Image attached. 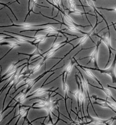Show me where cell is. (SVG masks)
<instances>
[{
	"label": "cell",
	"mask_w": 116,
	"mask_h": 125,
	"mask_svg": "<svg viewBox=\"0 0 116 125\" xmlns=\"http://www.w3.org/2000/svg\"><path fill=\"white\" fill-rule=\"evenodd\" d=\"M58 64H59V63H57L56 65H55L54 66H53L52 67V68H51L50 69H49L48 70H47V71H46L45 72H44L42 74L39 75L38 77H37L36 78L33 79H28L29 78V77H27V78L26 79H25V80H24V81H25V83L24 84H23V85H22L20 86L17 89H15V90H14V92H13V93L12 94H11V95H14V94L16 93V92L17 91V90H18L20 88L22 87L23 86H25V85H27V87L26 89V91H25V92L27 94V93H28V92L31 89V88H32V87H33V86H34V85H35V84L38 82V81H39L41 78H42L44 77V76H45L47 73H50V72H54V71H56V70H57V69H61L62 67H63L64 66V65H65V64H64V65H63V66H62L61 67H59V68H57V69H54V70H52V69L54 67H55L56 66H57V65Z\"/></svg>",
	"instance_id": "6da1fadb"
},
{
	"label": "cell",
	"mask_w": 116,
	"mask_h": 125,
	"mask_svg": "<svg viewBox=\"0 0 116 125\" xmlns=\"http://www.w3.org/2000/svg\"><path fill=\"white\" fill-rule=\"evenodd\" d=\"M116 51L115 56L114 57V59L113 61L112 62V64L107 69H100L99 68H90V67H86V66H83L84 68L88 69H90L97 70L100 72L101 73L105 74L106 75H108L109 77L111 78L112 80L113 83L116 84Z\"/></svg>",
	"instance_id": "7a4b0ae2"
},
{
	"label": "cell",
	"mask_w": 116,
	"mask_h": 125,
	"mask_svg": "<svg viewBox=\"0 0 116 125\" xmlns=\"http://www.w3.org/2000/svg\"><path fill=\"white\" fill-rule=\"evenodd\" d=\"M61 100V99H58V100H55L53 101H51V100H49L47 105L43 106H38V107H35L33 106L32 107L33 109H43L46 110L47 113V117L48 118L49 120L48 121V123L51 121L52 122V125H54L52 121V114H53L55 116H56L52 112L53 110L54 109V108L56 107L57 105L59 104V101Z\"/></svg>",
	"instance_id": "3957f363"
},
{
	"label": "cell",
	"mask_w": 116,
	"mask_h": 125,
	"mask_svg": "<svg viewBox=\"0 0 116 125\" xmlns=\"http://www.w3.org/2000/svg\"><path fill=\"white\" fill-rule=\"evenodd\" d=\"M108 29V32H109V36H106V35H102V36H99L98 34H95L94 35H95L96 36H97L98 37H99L100 38V40H101V41H102L103 42V43L105 44L108 48L109 51V60H108V61L107 62V63L106 64V65L105 66V68H106L107 65H108L110 61V59H111V54H113L112 52V50H115L114 49H113L112 47H111V36H110V29Z\"/></svg>",
	"instance_id": "277c9868"
},
{
	"label": "cell",
	"mask_w": 116,
	"mask_h": 125,
	"mask_svg": "<svg viewBox=\"0 0 116 125\" xmlns=\"http://www.w3.org/2000/svg\"><path fill=\"white\" fill-rule=\"evenodd\" d=\"M9 18L11 22H12L13 24L11 25H9V26H1V28H3V27H18V28H21L23 29H29L30 28H35V27H42V26H47V25H52V24H58L59 23H47L46 24H29V23H25V24H14L12 19H10V18L9 16Z\"/></svg>",
	"instance_id": "5b68a950"
},
{
	"label": "cell",
	"mask_w": 116,
	"mask_h": 125,
	"mask_svg": "<svg viewBox=\"0 0 116 125\" xmlns=\"http://www.w3.org/2000/svg\"><path fill=\"white\" fill-rule=\"evenodd\" d=\"M101 42V40H100V41H98L97 42V44L95 46V50L93 51L92 54L90 56L88 57H86L84 58H82V59H79L77 61L79 60H83L87 58H90V60L89 62H88L86 65H88L90 63L92 62L94 64V65H95V67L96 68H99L97 65V59H98V52H99V45H100V43Z\"/></svg>",
	"instance_id": "8992f818"
},
{
	"label": "cell",
	"mask_w": 116,
	"mask_h": 125,
	"mask_svg": "<svg viewBox=\"0 0 116 125\" xmlns=\"http://www.w3.org/2000/svg\"><path fill=\"white\" fill-rule=\"evenodd\" d=\"M31 109V106H27V105H19V111H18V114L17 115H16V116H14V117L11 119L10 121L7 124V125H9L10 122H12L13 119L15 118H16L17 117H18V119H17V120L16 121V123L15 124V125H17L18 123L19 122V120L20 119L22 118V117H24L26 115V114L29 112V110Z\"/></svg>",
	"instance_id": "52a82bcc"
},
{
	"label": "cell",
	"mask_w": 116,
	"mask_h": 125,
	"mask_svg": "<svg viewBox=\"0 0 116 125\" xmlns=\"http://www.w3.org/2000/svg\"><path fill=\"white\" fill-rule=\"evenodd\" d=\"M102 23V21L101 22H98V20H97V21H96V25L95 26V27H93V28L89 32H88V33H86V35H85V36H82V38H81V40H80V41H79V43H78V44H77L76 46H74L73 48V49H72L68 53H67V54H66V55H65V56L63 57V58H62L61 59V61H62L66 57V56H67L68 55H69V54L72 52V51H73L74 49H75V48H76L77 47H78V46H79L80 45H82V44H84V43L86 41V40L88 39V38H89L90 37V36L92 35V34L93 33V31H95V28H96V27H97V26L99 24H100V23Z\"/></svg>",
	"instance_id": "ba28073f"
},
{
	"label": "cell",
	"mask_w": 116,
	"mask_h": 125,
	"mask_svg": "<svg viewBox=\"0 0 116 125\" xmlns=\"http://www.w3.org/2000/svg\"><path fill=\"white\" fill-rule=\"evenodd\" d=\"M90 102L88 103V104L87 106V108H86V112L87 113V118L88 119H89L90 121L88 123H84V124H86V125H90V124H94V125H107L108 122L111 119V118H109V119H107V120H102V119H101L100 118H94L91 117L89 114V112H88V106H89L90 105Z\"/></svg>",
	"instance_id": "9c48e42d"
},
{
	"label": "cell",
	"mask_w": 116,
	"mask_h": 125,
	"mask_svg": "<svg viewBox=\"0 0 116 125\" xmlns=\"http://www.w3.org/2000/svg\"><path fill=\"white\" fill-rule=\"evenodd\" d=\"M27 58H25V59H23L22 60H19L18 62H16V63H13L12 64V65H11L10 66H9V69H8V70L7 71V72L5 73L3 76H2V77H1V80H3L4 77H6L7 75H9L10 74H12L13 73H15L16 71V70H17L21 67L23 66H24V65H25L26 64H28V62H27V63H24L23 64H22V65H20V66H19L18 67H16V65H17L19 63H20V62L24 60H25Z\"/></svg>",
	"instance_id": "30bf717a"
},
{
	"label": "cell",
	"mask_w": 116,
	"mask_h": 125,
	"mask_svg": "<svg viewBox=\"0 0 116 125\" xmlns=\"http://www.w3.org/2000/svg\"><path fill=\"white\" fill-rule=\"evenodd\" d=\"M64 76H65V72H64L62 73V87H63V91L64 92V93H65L64 101H65V107H66V111H67V112L68 113V115H69V117L70 118L69 120L72 122H73V120H72V118L71 117L70 114L69 113V112L68 111L67 106V98H68V99H70L72 101H73V100H72V99H70V97L68 96V91H69V86L67 84V83H66V81L65 80V78H64Z\"/></svg>",
	"instance_id": "8fae6325"
},
{
	"label": "cell",
	"mask_w": 116,
	"mask_h": 125,
	"mask_svg": "<svg viewBox=\"0 0 116 125\" xmlns=\"http://www.w3.org/2000/svg\"><path fill=\"white\" fill-rule=\"evenodd\" d=\"M46 31V32H58V33L62 34L64 36H65V34H67L68 35H70V36H76V35H71L68 34L67 33H66V32H62V30H59V29H57L54 28L53 27L51 26H48L47 27H46V28H42V29H36V30H23V31H20V32H28V31H36V34L38 32H39V31Z\"/></svg>",
	"instance_id": "7c38bea8"
},
{
	"label": "cell",
	"mask_w": 116,
	"mask_h": 125,
	"mask_svg": "<svg viewBox=\"0 0 116 125\" xmlns=\"http://www.w3.org/2000/svg\"><path fill=\"white\" fill-rule=\"evenodd\" d=\"M77 77H78V78L80 80V82L81 83V93H80V101H81V108H80V112L81 113V115H82V120L83 121V118H86V116L85 115V113L84 110V102L86 99V97L84 94V89H83V86L82 85V80L80 78L79 76L76 73Z\"/></svg>",
	"instance_id": "4fadbf2b"
},
{
	"label": "cell",
	"mask_w": 116,
	"mask_h": 125,
	"mask_svg": "<svg viewBox=\"0 0 116 125\" xmlns=\"http://www.w3.org/2000/svg\"><path fill=\"white\" fill-rule=\"evenodd\" d=\"M79 71V73L80 74L81 77H82V86H83V88H84L85 90L86 91V93L87 94V97H88V101L90 102V105H91V106L93 108V111L94 112H95V114L96 115V116H97V117H98V115L97 114V113L95 112V108H94L93 107V103L91 102V99H90V93H89V90H88V82L87 81H86V79H85L84 77H83V75H82V73L80 71V70H79V69L77 68V67H75Z\"/></svg>",
	"instance_id": "5bb4252c"
},
{
	"label": "cell",
	"mask_w": 116,
	"mask_h": 125,
	"mask_svg": "<svg viewBox=\"0 0 116 125\" xmlns=\"http://www.w3.org/2000/svg\"><path fill=\"white\" fill-rule=\"evenodd\" d=\"M53 88H54V87H52V88H51L50 89H43L42 88L40 87V88H39V89L35 90L31 95H29L28 96H27L26 97V99H28V98H29V97H33V96H41V95H43V94H45L46 93H49V92H53V93H56V91L57 90L59 89V88H57L56 90H55L54 91H52V89Z\"/></svg>",
	"instance_id": "9a60e30c"
},
{
	"label": "cell",
	"mask_w": 116,
	"mask_h": 125,
	"mask_svg": "<svg viewBox=\"0 0 116 125\" xmlns=\"http://www.w3.org/2000/svg\"><path fill=\"white\" fill-rule=\"evenodd\" d=\"M75 77H76V81L77 84V85H78V88H77V90L74 92V93H72V92H70V93L74 95L75 97L76 98V100L77 101V104H78V107L79 108V110L78 111V113H77V115L78 114V113L80 111V105H79V102H80V93H81V83H79L78 81V77H77V74H76L75 75Z\"/></svg>",
	"instance_id": "2e32d148"
},
{
	"label": "cell",
	"mask_w": 116,
	"mask_h": 125,
	"mask_svg": "<svg viewBox=\"0 0 116 125\" xmlns=\"http://www.w3.org/2000/svg\"><path fill=\"white\" fill-rule=\"evenodd\" d=\"M91 97L93 99L96 100H99V101H102V102L101 103H99L97 101H95L93 103V105H100V106L103 107V108H109V109H111L115 113H116V111L114 110V108H113L111 105H110L107 102H106L105 101L104 99H101V98H99V97H97L95 95H93L91 96Z\"/></svg>",
	"instance_id": "e0dca14e"
},
{
	"label": "cell",
	"mask_w": 116,
	"mask_h": 125,
	"mask_svg": "<svg viewBox=\"0 0 116 125\" xmlns=\"http://www.w3.org/2000/svg\"><path fill=\"white\" fill-rule=\"evenodd\" d=\"M77 66H78L81 69H82V70H84V71L85 72V73H86V74L88 76V77H90V78H91L92 79H93L94 80H95L96 82L100 85L101 86V87H103L102 84L100 83V81H99L96 77H95V76L93 74V73H92V72L90 70V69H86V68H85L83 67V66H82V65H80L78 64V63L77 62Z\"/></svg>",
	"instance_id": "ac0fdd59"
},
{
	"label": "cell",
	"mask_w": 116,
	"mask_h": 125,
	"mask_svg": "<svg viewBox=\"0 0 116 125\" xmlns=\"http://www.w3.org/2000/svg\"><path fill=\"white\" fill-rule=\"evenodd\" d=\"M18 55H27L29 56V59H27V60H28V61H27V62H28V64H29V61L30 60L31 58L34 56H37V58L38 57H40V56H42L43 57V54H41L40 51V50H39V44H38L37 46H36V49L35 50V51L33 52V53L32 54H25V53H18Z\"/></svg>",
	"instance_id": "d6986e66"
},
{
	"label": "cell",
	"mask_w": 116,
	"mask_h": 125,
	"mask_svg": "<svg viewBox=\"0 0 116 125\" xmlns=\"http://www.w3.org/2000/svg\"><path fill=\"white\" fill-rule=\"evenodd\" d=\"M1 35H4L6 36H10L12 37V39H14L15 40H16L17 41H18V42H20V43H30L31 44H32L33 45H35V46H37V45L35 44V43L33 42V41H31L28 40H27L24 39L23 37H17V36H12L11 35H7V34H5L4 33H3V32H1Z\"/></svg>",
	"instance_id": "ffe728a7"
},
{
	"label": "cell",
	"mask_w": 116,
	"mask_h": 125,
	"mask_svg": "<svg viewBox=\"0 0 116 125\" xmlns=\"http://www.w3.org/2000/svg\"><path fill=\"white\" fill-rule=\"evenodd\" d=\"M77 60H74V59H71V61L70 62V63L69 64V65L68 66L66 67L65 70H64V72H65V80L66 82V81H67V77L70 74L72 69L73 67L74 66V64L76 63H77Z\"/></svg>",
	"instance_id": "44dd1931"
},
{
	"label": "cell",
	"mask_w": 116,
	"mask_h": 125,
	"mask_svg": "<svg viewBox=\"0 0 116 125\" xmlns=\"http://www.w3.org/2000/svg\"><path fill=\"white\" fill-rule=\"evenodd\" d=\"M54 20H56V21H58V22L60 24H62L63 25H64L65 26H66V27H67V28L68 30L72 31V32H80V33H81L82 34H85L86 35V33L85 32H82V31H81V30H80L79 29H78V28H77V27L75 26H74V25H67V24H65L64 22V21H62V22H59L57 20H56V19H54Z\"/></svg>",
	"instance_id": "7402d4cb"
},
{
	"label": "cell",
	"mask_w": 116,
	"mask_h": 125,
	"mask_svg": "<svg viewBox=\"0 0 116 125\" xmlns=\"http://www.w3.org/2000/svg\"><path fill=\"white\" fill-rule=\"evenodd\" d=\"M87 82H88V84H89L90 85V86L96 88H97V89H99V90H101L102 91H103L104 92V93L105 94V95H106V96H107V97H110V98H111V99L113 100V101H114V102H116V100L112 96V94H111V92H110V91L109 90L107 89H105V88H104L103 87H103H101L100 88V87H99L95 86V85H93L91 84V83H90L89 82V81H88V80H87Z\"/></svg>",
	"instance_id": "603a6c76"
},
{
	"label": "cell",
	"mask_w": 116,
	"mask_h": 125,
	"mask_svg": "<svg viewBox=\"0 0 116 125\" xmlns=\"http://www.w3.org/2000/svg\"><path fill=\"white\" fill-rule=\"evenodd\" d=\"M37 5V7H45V8H49V7H45V6H42V5H39L37 4V3H35L34 1H33V0H29V10H28V14H27L26 17H25V19L24 20V22L26 21V20L27 18V17H28V16L30 15V12H33V8H34V7L35 6V5Z\"/></svg>",
	"instance_id": "cb8c5ba5"
},
{
	"label": "cell",
	"mask_w": 116,
	"mask_h": 125,
	"mask_svg": "<svg viewBox=\"0 0 116 125\" xmlns=\"http://www.w3.org/2000/svg\"><path fill=\"white\" fill-rule=\"evenodd\" d=\"M9 45V46L12 47V49H11L10 50H9V51L8 52H7L6 54H5V55H4V56L2 58H1V60H2L3 58H4L5 56H6L10 51H12V50L13 49V48H15V47H19V46H21V44H19V43H17V42H1V45Z\"/></svg>",
	"instance_id": "d4e9b609"
},
{
	"label": "cell",
	"mask_w": 116,
	"mask_h": 125,
	"mask_svg": "<svg viewBox=\"0 0 116 125\" xmlns=\"http://www.w3.org/2000/svg\"><path fill=\"white\" fill-rule=\"evenodd\" d=\"M61 12L64 16V18L65 19V20L67 21L68 22L72 25H74V26H78V27H84V28H85V27H86L87 26H81V25H78L77 24H76L75 22L73 21V20L72 19L70 16L67 15V14H66L65 12H64L63 11H61Z\"/></svg>",
	"instance_id": "484cf974"
},
{
	"label": "cell",
	"mask_w": 116,
	"mask_h": 125,
	"mask_svg": "<svg viewBox=\"0 0 116 125\" xmlns=\"http://www.w3.org/2000/svg\"><path fill=\"white\" fill-rule=\"evenodd\" d=\"M85 1H86V2L87 3V4H88V5H89V6H90V7H91V8L94 10V12H96L97 13H98L99 15H100V16H101V17L104 19V20L105 21V22L106 23L107 25H108L107 22L105 20L104 16H103V15L102 14H101L100 12H98V11L97 10V8H97L95 6V4H94V2H93V0H85Z\"/></svg>",
	"instance_id": "4316f807"
},
{
	"label": "cell",
	"mask_w": 116,
	"mask_h": 125,
	"mask_svg": "<svg viewBox=\"0 0 116 125\" xmlns=\"http://www.w3.org/2000/svg\"><path fill=\"white\" fill-rule=\"evenodd\" d=\"M43 65V64L41 62H40V63H39V64L38 65H37L36 66H35V67L34 68H33V69H32L31 72V73H30V75L33 74V73H34L35 72H37L38 70H39Z\"/></svg>",
	"instance_id": "83f0119b"
},
{
	"label": "cell",
	"mask_w": 116,
	"mask_h": 125,
	"mask_svg": "<svg viewBox=\"0 0 116 125\" xmlns=\"http://www.w3.org/2000/svg\"><path fill=\"white\" fill-rule=\"evenodd\" d=\"M74 14L76 15H83L84 14H90V15H92L90 13H86V12H82L81 11L79 10H77V9H75L74 10H72V11H70V12H69V14Z\"/></svg>",
	"instance_id": "f1b7e54d"
},
{
	"label": "cell",
	"mask_w": 116,
	"mask_h": 125,
	"mask_svg": "<svg viewBox=\"0 0 116 125\" xmlns=\"http://www.w3.org/2000/svg\"><path fill=\"white\" fill-rule=\"evenodd\" d=\"M52 1L53 3V7H56L58 9V12H61V10L60 8L59 7V3L61 0H52Z\"/></svg>",
	"instance_id": "f546056e"
},
{
	"label": "cell",
	"mask_w": 116,
	"mask_h": 125,
	"mask_svg": "<svg viewBox=\"0 0 116 125\" xmlns=\"http://www.w3.org/2000/svg\"><path fill=\"white\" fill-rule=\"evenodd\" d=\"M69 9H70V11L74 10L76 9V5L77 4H75L74 2L69 3Z\"/></svg>",
	"instance_id": "4dcf8cb0"
},
{
	"label": "cell",
	"mask_w": 116,
	"mask_h": 125,
	"mask_svg": "<svg viewBox=\"0 0 116 125\" xmlns=\"http://www.w3.org/2000/svg\"><path fill=\"white\" fill-rule=\"evenodd\" d=\"M100 8L103 10H105L107 11H110V12H116V7L113 8Z\"/></svg>",
	"instance_id": "1f68e13d"
},
{
	"label": "cell",
	"mask_w": 116,
	"mask_h": 125,
	"mask_svg": "<svg viewBox=\"0 0 116 125\" xmlns=\"http://www.w3.org/2000/svg\"><path fill=\"white\" fill-rule=\"evenodd\" d=\"M9 39H12V37H11L10 36H7V37H3V36H1V37H0V42H2V41L4 40Z\"/></svg>",
	"instance_id": "d6a6232c"
},
{
	"label": "cell",
	"mask_w": 116,
	"mask_h": 125,
	"mask_svg": "<svg viewBox=\"0 0 116 125\" xmlns=\"http://www.w3.org/2000/svg\"><path fill=\"white\" fill-rule=\"evenodd\" d=\"M107 87H108V88H111L114 89H115V90H116V87L112 86L110 85H109V84H107Z\"/></svg>",
	"instance_id": "836d02e7"
},
{
	"label": "cell",
	"mask_w": 116,
	"mask_h": 125,
	"mask_svg": "<svg viewBox=\"0 0 116 125\" xmlns=\"http://www.w3.org/2000/svg\"><path fill=\"white\" fill-rule=\"evenodd\" d=\"M68 1L69 3L73 2H74V0H68Z\"/></svg>",
	"instance_id": "e575fe53"
},
{
	"label": "cell",
	"mask_w": 116,
	"mask_h": 125,
	"mask_svg": "<svg viewBox=\"0 0 116 125\" xmlns=\"http://www.w3.org/2000/svg\"><path fill=\"white\" fill-rule=\"evenodd\" d=\"M15 2H17L18 4H20V2H19L18 0H15Z\"/></svg>",
	"instance_id": "d590c367"
},
{
	"label": "cell",
	"mask_w": 116,
	"mask_h": 125,
	"mask_svg": "<svg viewBox=\"0 0 116 125\" xmlns=\"http://www.w3.org/2000/svg\"><path fill=\"white\" fill-rule=\"evenodd\" d=\"M114 24L115 25V24H116V23H114Z\"/></svg>",
	"instance_id": "8d00e7d4"
}]
</instances>
